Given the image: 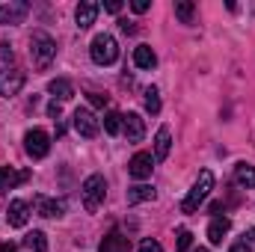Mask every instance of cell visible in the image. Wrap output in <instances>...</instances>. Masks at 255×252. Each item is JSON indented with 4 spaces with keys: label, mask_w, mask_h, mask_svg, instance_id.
Segmentation results:
<instances>
[{
    "label": "cell",
    "mask_w": 255,
    "mask_h": 252,
    "mask_svg": "<svg viewBox=\"0 0 255 252\" xmlns=\"http://www.w3.org/2000/svg\"><path fill=\"white\" fill-rule=\"evenodd\" d=\"M30 57H33V65H36L39 71H45L48 65L54 63V57H57V42H54L45 30H36V33L30 36Z\"/></svg>",
    "instance_id": "6da1fadb"
},
{
    "label": "cell",
    "mask_w": 255,
    "mask_h": 252,
    "mask_svg": "<svg viewBox=\"0 0 255 252\" xmlns=\"http://www.w3.org/2000/svg\"><path fill=\"white\" fill-rule=\"evenodd\" d=\"M211 190H214V172H211V169H202L199 178H196V184L190 187V193H187L184 202H181V214H196L199 205L211 196Z\"/></svg>",
    "instance_id": "7a4b0ae2"
},
{
    "label": "cell",
    "mask_w": 255,
    "mask_h": 252,
    "mask_svg": "<svg viewBox=\"0 0 255 252\" xmlns=\"http://www.w3.org/2000/svg\"><path fill=\"white\" fill-rule=\"evenodd\" d=\"M80 196H83V208L89 211V214H95L101 205H104V196H107V181H104V175H89L83 184H80Z\"/></svg>",
    "instance_id": "3957f363"
},
{
    "label": "cell",
    "mask_w": 255,
    "mask_h": 252,
    "mask_svg": "<svg viewBox=\"0 0 255 252\" xmlns=\"http://www.w3.org/2000/svg\"><path fill=\"white\" fill-rule=\"evenodd\" d=\"M89 54H92V63L98 65H113L119 60V45L110 33H98L89 45Z\"/></svg>",
    "instance_id": "277c9868"
},
{
    "label": "cell",
    "mask_w": 255,
    "mask_h": 252,
    "mask_svg": "<svg viewBox=\"0 0 255 252\" xmlns=\"http://www.w3.org/2000/svg\"><path fill=\"white\" fill-rule=\"evenodd\" d=\"M24 151H27L33 160H42V157H48V151H51V136H48L42 127H33V130H27V133H24Z\"/></svg>",
    "instance_id": "5b68a950"
},
{
    "label": "cell",
    "mask_w": 255,
    "mask_h": 252,
    "mask_svg": "<svg viewBox=\"0 0 255 252\" xmlns=\"http://www.w3.org/2000/svg\"><path fill=\"white\" fill-rule=\"evenodd\" d=\"M71 119H74V130H77L83 139H95V136H98L101 122L95 119V113H92V110H86V107H77Z\"/></svg>",
    "instance_id": "8992f818"
},
{
    "label": "cell",
    "mask_w": 255,
    "mask_h": 252,
    "mask_svg": "<svg viewBox=\"0 0 255 252\" xmlns=\"http://www.w3.org/2000/svg\"><path fill=\"white\" fill-rule=\"evenodd\" d=\"M151 169H154L151 151H136V154L128 160V172H130V178H136V181H145V178L151 175Z\"/></svg>",
    "instance_id": "52a82bcc"
},
{
    "label": "cell",
    "mask_w": 255,
    "mask_h": 252,
    "mask_svg": "<svg viewBox=\"0 0 255 252\" xmlns=\"http://www.w3.org/2000/svg\"><path fill=\"white\" fill-rule=\"evenodd\" d=\"M24 71L21 68H3L0 71V95L3 98H12V95H18L21 92V86H24Z\"/></svg>",
    "instance_id": "ba28073f"
},
{
    "label": "cell",
    "mask_w": 255,
    "mask_h": 252,
    "mask_svg": "<svg viewBox=\"0 0 255 252\" xmlns=\"http://www.w3.org/2000/svg\"><path fill=\"white\" fill-rule=\"evenodd\" d=\"M33 208L39 217H48V220H60L65 214V199H48V196H36L33 199Z\"/></svg>",
    "instance_id": "9c48e42d"
},
{
    "label": "cell",
    "mask_w": 255,
    "mask_h": 252,
    "mask_svg": "<svg viewBox=\"0 0 255 252\" xmlns=\"http://www.w3.org/2000/svg\"><path fill=\"white\" fill-rule=\"evenodd\" d=\"M27 12H30V3H24V0L3 3L0 6V27H6V24H24Z\"/></svg>",
    "instance_id": "30bf717a"
},
{
    "label": "cell",
    "mask_w": 255,
    "mask_h": 252,
    "mask_svg": "<svg viewBox=\"0 0 255 252\" xmlns=\"http://www.w3.org/2000/svg\"><path fill=\"white\" fill-rule=\"evenodd\" d=\"M122 130H125L128 142H139L145 136V119L139 113H125L122 116Z\"/></svg>",
    "instance_id": "8fae6325"
},
{
    "label": "cell",
    "mask_w": 255,
    "mask_h": 252,
    "mask_svg": "<svg viewBox=\"0 0 255 252\" xmlns=\"http://www.w3.org/2000/svg\"><path fill=\"white\" fill-rule=\"evenodd\" d=\"M30 178V172L27 169H12V166H0V193H9V190H15L18 184H24Z\"/></svg>",
    "instance_id": "7c38bea8"
},
{
    "label": "cell",
    "mask_w": 255,
    "mask_h": 252,
    "mask_svg": "<svg viewBox=\"0 0 255 252\" xmlns=\"http://www.w3.org/2000/svg\"><path fill=\"white\" fill-rule=\"evenodd\" d=\"M27 217H30V205L24 199H12L9 202V214H6L9 226L12 229H21V226H27Z\"/></svg>",
    "instance_id": "4fadbf2b"
},
{
    "label": "cell",
    "mask_w": 255,
    "mask_h": 252,
    "mask_svg": "<svg viewBox=\"0 0 255 252\" xmlns=\"http://www.w3.org/2000/svg\"><path fill=\"white\" fill-rule=\"evenodd\" d=\"M229 232H232V220L220 214V217H214V220H211V226H208V241H211L214 247H220V244L226 241V235H229Z\"/></svg>",
    "instance_id": "5bb4252c"
},
{
    "label": "cell",
    "mask_w": 255,
    "mask_h": 252,
    "mask_svg": "<svg viewBox=\"0 0 255 252\" xmlns=\"http://www.w3.org/2000/svg\"><path fill=\"white\" fill-rule=\"evenodd\" d=\"M98 3H92V0H83L77 9H74V21H77V27L80 30H86V27H92L95 24V15H98Z\"/></svg>",
    "instance_id": "9a60e30c"
},
{
    "label": "cell",
    "mask_w": 255,
    "mask_h": 252,
    "mask_svg": "<svg viewBox=\"0 0 255 252\" xmlns=\"http://www.w3.org/2000/svg\"><path fill=\"white\" fill-rule=\"evenodd\" d=\"M98 252H130V241H128L119 229H113V232H110V235L101 241Z\"/></svg>",
    "instance_id": "2e32d148"
},
{
    "label": "cell",
    "mask_w": 255,
    "mask_h": 252,
    "mask_svg": "<svg viewBox=\"0 0 255 252\" xmlns=\"http://www.w3.org/2000/svg\"><path fill=\"white\" fill-rule=\"evenodd\" d=\"M169 148H172L169 127H160V130L154 133V160H166V157H169Z\"/></svg>",
    "instance_id": "e0dca14e"
},
{
    "label": "cell",
    "mask_w": 255,
    "mask_h": 252,
    "mask_svg": "<svg viewBox=\"0 0 255 252\" xmlns=\"http://www.w3.org/2000/svg\"><path fill=\"white\" fill-rule=\"evenodd\" d=\"M133 65L148 71V68H154V65H157V54H154L148 45H136V48H133Z\"/></svg>",
    "instance_id": "ac0fdd59"
},
{
    "label": "cell",
    "mask_w": 255,
    "mask_h": 252,
    "mask_svg": "<svg viewBox=\"0 0 255 252\" xmlns=\"http://www.w3.org/2000/svg\"><path fill=\"white\" fill-rule=\"evenodd\" d=\"M154 199V187L151 184H133L128 187V205H139V202H151Z\"/></svg>",
    "instance_id": "d6986e66"
},
{
    "label": "cell",
    "mask_w": 255,
    "mask_h": 252,
    "mask_svg": "<svg viewBox=\"0 0 255 252\" xmlns=\"http://www.w3.org/2000/svg\"><path fill=\"white\" fill-rule=\"evenodd\" d=\"M235 181H238L241 187H247V190H255V166H250V163H238V166H235Z\"/></svg>",
    "instance_id": "ffe728a7"
},
{
    "label": "cell",
    "mask_w": 255,
    "mask_h": 252,
    "mask_svg": "<svg viewBox=\"0 0 255 252\" xmlns=\"http://www.w3.org/2000/svg\"><path fill=\"white\" fill-rule=\"evenodd\" d=\"M48 92H51L54 98H60V101H68V98L74 95V86H71L65 77H57V80H51V83H48Z\"/></svg>",
    "instance_id": "44dd1931"
},
{
    "label": "cell",
    "mask_w": 255,
    "mask_h": 252,
    "mask_svg": "<svg viewBox=\"0 0 255 252\" xmlns=\"http://www.w3.org/2000/svg\"><path fill=\"white\" fill-rule=\"evenodd\" d=\"M21 244L33 252H48V238H45V232H27Z\"/></svg>",
    "instance_id": "7402d4cb"
},
{
    "label": "cell",
    "mask_w": 255,
    "mask_h": 252,
    "mask_svg": "<svg viewBox=\"0 0 255 252\" xmlns=\"http://www.w3.org/2000/svg\"><path fill=\"white\" fill-rule=\"evenodd\" d=\"M175 18H178L181 24H193V18H196V6H193L190 0H175Z\"/></svg>",
    "instance_id": "603a6c76"
},
{
    "label": "cell",
    "mask_w": 255,
    "mask_h": 252,
    "mask_svg": "<svg viewBox=\"0 0 255 252\" xmlns=\"http://www.w3.org/2000/svg\"><path fill=\"white\" fill-rule=\"evenodd\" d=\"M104 130H107L110 136H116V133H122V113H116V110H110V113L104 116Z\"/></svg>",
    "instance_id": "cb8c5ba5"
},
{
    "label": "cell",
    "mask_w": 255,
    "mask_h": 252,
    "mask_svg": "<svg viewBox=\"0 0 255 252\" xmlns=\"http://www.w3.org/2000/svg\"><path fill=\"white\" fill-rule=\"evenodd\" d=\"M145 110H148L151 116H157V113H160V92H157L154 86H148V89H145Z\"/></svg>",
    "instance_id": "d4e9b609"
},
{
    "label": "cell",
    "mask_w": 255,
    "mask_h": 252,
    "mask_svg": "<svg viewBox=\"0 0 255 252\" xmlns=\"http://www.w3.org/2000/svg\"><path fill=\"white\" fill-rule=\"evenodd\" d=\"M193 244V235L187 229H178V235H175V252H187Z\"/></svg>",
    "instance_id": "484cf974"
},
{
    "label": "cell",
    "mask_w": 255,
    "mask_h": 252,
    "mask_svg": "<svg viewBox=\"0 0 255 252\" xmlns=\"http://www.w3.org/2000/svg\"><path fill=\"white\" fill-rule=\"evenodd\" d=\"M12 57H15L12 45L9 42H0V63H12Z\"/></svg>",
    "instance_id": "4316f807"
},
{
    "label": "cell",
    "mask_w": 255,
    "mask_h": 252,
    "mask_svg": "<svg viewBox=\"0 0 255 252\" xmlns=\"http://www.w3.org/2000/svg\"><path fill=\"white\" fill-rule=\"evenodd\" d=\"M139 252H163V247H160L157 241H151V238H145V241L139 244Z\"/></svg>",
    "instance_id": "83f0119b"
},
{
    "label": "cell",
    "mask_w": 255,
    "mask_h": 252,
    "mask_svg": "<svg viewBox=\"0 0 255 252\" xmlns=\"http://www.w3.org/2000/svg\"><path fill=\"white\" fill-rule=\"evenodd\" d=\"M148 6H151L148 0H133V3H130V9H133L136 15H142V12H148Z\"/></svg>",
    "instance_id": "f1b7e54d"
},
{
    "label": "cell",
    "mask_w": 255,
    "mask_h": 252,
    "mask_svg": "<svg viewBox=\"0 0 255 252\" xmlns=\"http://www.w3.org/2000/svg\"><path fill=\"white\" fill-rule=\"evenodd\" d=\"M104 9H107L110 15H119V12H122V3H119V0H107V3H104Z\"/></svg>",
    "instance_id": "f546056e"
},
{
    "label": "cell",
    "mask_w": 255,
    "mask_h": 252,
    "mask_svg": "<svg viewBox=\"0 0 255 252\" xmlns=\"http://www.w3.org/2000/svg\"><path fill=\"white\" fill-rule=\"evenodd\" d=\"M89 101H92L95 107H104V104H107V95H101V92H89Z\"/></svg>",
    "instance_id": "4dcf8cb0"
},
{
    "label": "cell",
    "mask_w": 255,
    "mask_h": 252,
    "mask_svg": "<svg viewBox=\"0 0 255 252\" xmlns=\"http://www.w3.org/2000/svg\"><path fill=\"white\" fill-rule=\"evenodd\" d=\"M119 27H122V33H136V24H133V21H128V18L119 21Z\"/></svg>",
    "instance_id": "1f68e13d"
},
{
    "label": "cell",
    "mask_w": 255,
    "mask_h": 252,
    "mask_svg": "<svg viewBox=\"0 0 255 252\" xmlns=\"http://www.w3.org/2000/svg\"><path fill=\"white\" fill-rule=\"evenodd\" d=\"M250 250H253V247H250L247 241H238V244H235V247H232L229 252H250Z\"/></svg>",
    "instance_id": "d6a6232c"
},
{
    "label": "cell",
    "mask_w": 255,
    "mask_h": 252,
    "mask_svg": "<svg viewBox=\"0 0 255 252\" xmlns=\"http://www.w3.org/2000/svg\"><path fill=\"white\" fill-rule=\"evenodd\" d=\"M48 113H51V119H60V113H63V110H60V104H57V101H51Z\"/></svg>",
    "instance_id": "836d02e7"
},
{
    "label": "cell",
    "mask_w": 255,
    "mask_h": 252,
    "mask_svg": "<svg viewBox=\"0 0 255 252\" xmlns=\"http://www.w3.org/2000/svg\"><path fill=\"white\" fill-rule=\"evenodd\" d=\"M244 241H247V244H250V247H255V229H250V232H247V235H244Z\"/></svg>",
    "instance_id": "e575fe53"
},
{
    "label": "cell",
    "mask_w": 255,
    "mask_h": 252,
    "mask_svg": "<svg viewBox=\"0 0 255 252\" xmlns=\"http://www.w3.org/2000/svg\"><path fill=\"white\" fill-rule=\"evenodd\" d=\"M0 252H15V244H3V247H0Z\"/></svg>",
    "instance_id": "d590c367"
},
{
    "label": "cell",
    "mask_w": 255,
    "mask_h": 252,
    "mask_svg": "<svg viewBox=\"0 0 255 252\" xmlns=\"http://www.w3.org/2000/svg\"><path fill=\"white\" fill-rule=\"evenodd\" d=\"M193 252H208V250H193Z\"/></svg>",
    "instance_id": "8d00e7d4"
}]
</instances>
